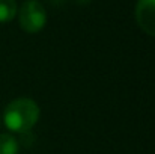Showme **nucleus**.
Listing matches in <instances>:
<instances>
[{
  "label": "nucleus",
  "mask_w": 155,
  "mask_h": 154,
  "mask_svg": "<svg viewBox=\"0 0 155 154\" xmlns=\"http://www.w3.org/2000/svg\"><path fill=\"white\" fill-rule=\"evenodd\" d=\"M20 27L27 33H36L44 29L47 23L45 8L38 0H27L21 5L18 14Z\"/></svg>",
  "instance_id": "nucleus-2"
},
{
  "label": "nucleus",
  "mask_w": 155,
  "mask_h": 154,
  "mask_svg": "<svg viewBox=\"0 0 155 154\" xmlns=\"http://www.w3.org/2000/svg\"><path fill=\"white\" fill-rule=\"evenodd\" d=\"M39 119V107L30 98H17L11 101L3 113L5 125L15 133L29 132Z\"/></svg>",
  "instance_id": "nucleus-1"
},
{
  "label": "nucleus",
  "mask_w": 155,
  "mask_h": 154,
  "mask_svg": "<svg viewBox=\"0 0 155 154\" xmlns=\"http://www.w3.org/2000/svg\"><path fill=\"white\" fill-rule=\"evenodd\" d=\"M136 20L145 33L155 36V0H139L137 2Z\"/></svg>",
  "instance_id": "nucleus-3"
},
{
  "label": "nucleus",
  "mask_w": 155,
  "mask_h": 154,
  "mask_svg": "<svg viewBox=\"0 0 155 154\" xmlns=\"http://www.w3.org/2000/svg\"><path fill=\"white\" fill-rule=\"evenodd\" d=\"M15 0H0V23H9L17 15Z\"/></svg>",
  "instance_id": "nucleus-4"
},
{
  "label": "nucleus",
  "mask_w": 155,
  "mask_h": 154,
  "mask_svg": "<svg viewBox=\"0 0 155 154\" xmlns=\"http://www.w3.org/2000/svg\"><path fill=\"white\" fill-rule=\"evenodd\" d=\"M18 142L12 135L3 133L0 135V154H17Z\"/></svg>",
  "instance_id": "nucleus-5"
}]
</instances>
